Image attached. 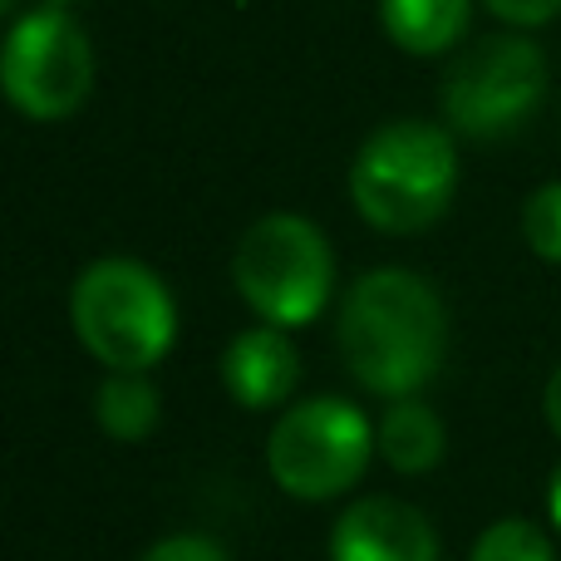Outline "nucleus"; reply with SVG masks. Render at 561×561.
<instances>
[{
	"mask_svg": "<svg viewBox=\"0 0 561 561\" xmlns=\"http://www.w3.org/2000/svg\"><path fill=\"white\" fill-rule=\"evenodd\" d=\"M444 419L424 404L419 394L409 399H389V409L375 424V454L385 458L394 473H428V468L444 463Z\"/></svg>",
	"mask_w": 561,
	"mask_h": 561,
	"instance_id": "10",
	"label": "nucleus"
},
{
	"mask_svg": "<svg viewBox=\"0 0 561 561\" xmlns=\"http://www.w3.org/2000/svg\"><path fill=\"white\" fill-rule=\"evenodd\" d=\"M10 5H15V0H0V10H10Z\"/></svg>",
	"mask_w": 561,
	"mask_h": 561,
	"instance_id": "20",
	"label": "nucleus"
},
{
	"mask_svg": "<svg viewBox=\"0 0 561 561\" xmlns=\"http://www.w3.org/2000/svg\"><path fill=\"white\" fill-rule=\"evenodd\" d=\"M547 517H552V533L561 537V463H557L552 483H547Z\"/></svg>",
	"mask_w": 561,
	"mask_h": 561,
	"instance_id": "18",
	"label": "nucleus"
},
{
	"mask_svg": "<svg viewBox=\"0 0 561 561\" xmlns=\"http://www.w3.org/2000/svg\"><path fill=\"white\" fill-rule=\"evenodd\" d=\"M547 84V55L527 35L473 39L444 75L448 128L463 138H507L542 108Z\"/></svg>",
	"mask_w": 561,
	"mask_h": 561,
	"instance_id": "6",
	"label": "nucleus"
},
{
	"mask_svg": "<svg viewBox=\"0 0 561 561\" xmlns=\"http://www.w3.org/2000/svg\"><path fill=\"white\" fill-rule=\"evenodd\" d=\"M468 561H557L552 537L527 517H497L493 527H483L473 542Z\"/></svg>",
	"mask_w": 561,
	"mask_h": 561,
	"instance_id": "13",
	"label": "nucleus"
},
{
	"mask_svg": "<svg viewBox=\"0 0 561 561\" xmlns=\"http://www.w3.org/2000/svg\"><path fill=\"white\" fill-rule=\"evenodd\" d=\"M523 237L542 262L561 266V183H542L523 207Z\"/></svg>",
	"mask_w": 561,
	"mask_h": 561,
	"instance_id": "14",
	"label": "nucleus"
},
{
	"mask_svg": "<svg viewBox=\"0 0 561 561\" xmlns=\"http://www.w3.org/2000/svg\"><path fill=\"white\" fill-rule=\"evenodd\" d=\"M0 89L35 124L79 114L94 89V49L69 10H30L10 25L0 49Z\"/></svg>",
	"mask_w": 561,
	"mask_h": 561,
	"instance_id": "7",
	"label": "nucleus"
},
{
	"mask_svg": "<svg viewBox=\"0 0 561 561\" xmlns=\"http://www.w3.org/2000/svg\"><path fill=\"white\" fill-rule=\"evenodd\" d=\"M330 561H438V533L404 497H355L330 527Z\"/></svg>",
	"mask_w": 561,
	"mask_h": 561,
	"instance_id": "8",
	"label": "nucleus"
},
{
	"mask_svg": "<svg viewBox=\"0 0 561 561\" xmlns=\"http://www.w3.org/2000/svg\"><path fill=\"white\" fill-rule=\"evenodd\" d=\"M375 458V424L350 399L316 394L280 409L266 434V468L276 488L300 503H330L365 478Z\"/></svg>",
	"mask_w": 561,
	"mask_h": 561,
	"instance_id": "5",
	"label": "nucleus"
},
{
	"mask_svg": "<svg viewBox=\"0 0 561 561\" xmlns=\"http://www.w3.org/2000/svg\"><path fill=\"white\" fill-rule=\"evenodd\" d=\"M473 0H379V25L404 55H444L468 35Z\"/></svg>",
	"mask_w": 561,
	"mask_h": 561,
	"instance_id": "11",
	"label": "nucleus"
},
{
	"mask_svg": "<svg viewBox=\"0 0 561 561\" xmlns=\"http://www.w3.org/2000/svg\"><path fill=\"white\" fill-rule=\"evenodd\" d=\"M335 340L355 385H365L379 399H409L444 365V300L419 272L375 266L340 300Z\"/></svg>",
	"mask_w": 561,
	"mask_h": 561,
	"instance_id": "1",
	"label": "nucleus"
},
{
	"mask_svg": "<svg viewBox=\"0 0 561 561\" xmlns=\"http://www.w3.org/2000/svg\"><path fill=\"white\" fill-rule=\"evenodd\" d=\"M49 10H69V5H79V0H45Z\"/></svg>",
	"mask_w": 561,
	"mask_h": 561,
	"instance_id": "19",
	"label": "nucleus"
},
{
	"mask_svg": "<svg viewBox=\"0 0 561 561\" xmlns=\"http://www.w3.org/2000/svg\"><path fill=\"white\" fill-rule=\"evenodd\" d=\"M458 193L454 134L424 118H399L365 138L350 163V203L375 232L414 237L448 213Z\"/></svg>",
	"mask_w": 561,
	"mask_h": 561,
	"instance_id": "2",
	"label": "nucleus"
},
{
	"mask_svg": "<svg viewBox=\"0 0 561 561\" xmlns=\"http://www.w3.org/2000/svg\"><path fill=\"white\" fill-rule=\"evenodd\" d=\"M542 414H547V428L561 438V365L552 369V379H547V389H542Z\"/></svg>",
	"mask_w": 561,
	"mask_h": 561,
	"instance_id": "17",
	"label": "nucleus"
},
{
	"mask_svg": "<svg viewBox=\"0 0 561 561\" xmlns=\"http://www.w3.org/2000/svg\"><path fill=\"white\" fill-rule=\"evenodd\" d=\"M99 428L118 444H144L163 419V394L148 379V369H108L104 385L94 394Z\"/></svg>",
	"mask_w": 561,
	"mask_h": 561,
	"instance_id": "12",
	"label": "nucleus"
},
{
	"mask_svg": "<svg viewBox=\"0 0 561 561\" xmlns=\"http://www.w3.org/2000/svg\"><path fill=\"white\" fill-rule=\"evenodd\" d=\"M232 280L252 316H262L266 325L296 330L325 310L335 290V252L325 232L300 213H266L237 242Z\"/></svg>",
	"mask_w": 561,
	"mask_h": 561,
	"instance_id": "4",
	"label": "nucleus"
},
{
	"mask_svg": "<svg viewBox=\"0 0 561 561\" xmlns=\"http://www.w3.org/2000/svg\"><path fill=\"white\" fill-rule=\"evenodd\" d=\"M300 379V355L280 325H252L227 340L222 350V389L242 409H276L290 399Z\"/></svg>",
	"mask_w": 561,
	"mask_h": 561,
	"instance_id": "9",
	"label": "nucleus"
},
{
	"mask_svg": "<svg viewBox=\"0 0 561 561\" xmlns=\"http://www.w3.org/2000/svg\"><path fill=\"white\" fill-rule=\"evenodd\" d=\"M69 325L104 369H153L178 340V306L153 266L99 256L69 290Z\"/></svg>",
	"mask_w": 561,
	"mask_h": 561,
	"instance_id": "3",
	"label": "nucleus"
},
{
	"mask_svg": "<svg viewBox=\"0 0 561 561\" xmlns=\"http://www.w3.org/2000/svg\"><path fill=\"white\" fill-rule=\"evenodd\" d=\"M483 5L513 30H537L561 15V0H483Z\"/></svg>",
	"mask_w": 561,
	"mask_h": 561,
	"instance_id": "16",
	"label": "nucleus"
},
{
	"mask_svg": "<svg viewBox=\"0 0 561 561\" xmlns=\"http://www.w3.org/2000/svg\"><path fill=\"white\" fill-rule=\"evenodd\" d=\"M138 561H232V557H227L222 547H217L213 537H203V533H178V537L153 542Z\"/></svg>",
	"mask_w": 561,
	"mask_h": 561,
	"instance_id": "15",
	"label": "nucleus"
}]
</instances>
